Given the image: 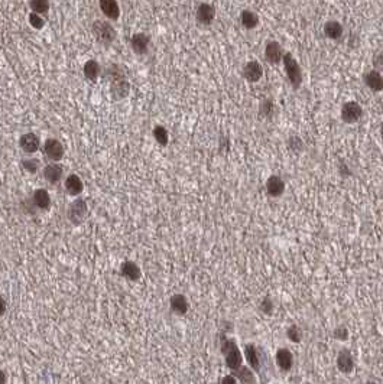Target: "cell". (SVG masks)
Returning <instances> with one entry per match:
<instances>
[{
	"label": "cell",
	"mask_w": 383,
	"mask_h": 384,
	"mask_svg": "<svg viewBox=\"0 0 383 384\" xmlns=\"http://www.w3.org/2000/svg\"><path fill=\"white\" fill-rule=\"evenodd\" d=\"M275 111V105H273V101L270 100H263L260 103V114L265 117H270Z\"/></svg>",
	"instance_id": "cell-36"
},
{
	"label": "cell",
	"mask_w": 383,
	"mask_h": 384,
	"mask_svg": "<svg viewBox=\"0 0 383 384\" xmlns=\"http://www.w3.org/2000/svg\"><path fill=\"white\" fill-rule=\"evenodd\" d=\"M259 309H260V312H262L263 315L273 314V311H275V303H273V301H272V298L265 296V298L262 299L260 305H259Z\"/></svg>",
	"instance_id": "cell-34"
},
{
	"label": "cell",
	"mask_w": 383,
	"mask_h": 384,
	"mask_svg": "<svg viewBox=\"0 0 383 384\" xmlns=\"http://www.w3.org/2000/svg\"><path fill=\"white\" fill-rule=\"evenodd\" d=\"M82 72H84V77L90 81H97V78L102 75V67L97 61L94 59H90L84 64V68H82Z\"/></svg>",
	"instance_id": "cell-25"
},
{
	"label": "cell",
	"mask_w": 383,
	"mask_h": 384,
	"mask_svg": "<svg viewBox=\"0 0 383 384\" xmlns=\"http://www.w3.org/2000/svg\"><path fill=\"white\" fill-rule=\"evenodd\" d=\"M240 22H242V26L244 29L252 31V29L257 28V25H259V15L253 11H250V9H244L240 13Z\"/></svg>",
	"instance_id": "cell-24"
},
{
	"label": "cell",
	"mask_w": 383,
	"mask_h": 384,
	"mask_svg": "<svg viewBox=\"0 0 383 384\" xmlns=\"http://www.w3.org/2000/svg\"><path fill=\"white\" fill-rule=\"evenodd\" d=\"M286 338L294 344H300L302 341V331L298 325H291L286 329Z\"/></svg>",
	"instance_id": "cell-32"
},
{
	"label": "cell",
	"mask_w": 383,
	"mask_h": 384,
	"mask_svg": "<svg viewBox=\"0 0 383 384\" xmlns=\"http://www.w3.org/2000/svg\"><path fill=\"white\" fill-rule=\"evenodd\" d=\"M169 309H171L172 314L178 315V316L185 315L189 309V303H188L185 295H182V293L172 295L171 299H169Z\"/></svg>",
	"instance_id": "cell-15"
},
{
	"label": "cell",
	"mask_w": 383,
	"mask_h": 384,
	"mask_svg": "<svg viewBox=\"0 0 383 384\" xmlns=\"http://www.w3.org/2000/svg\"><path fill=\"white\" fill-rule=\"evenodd\" d=\"M275 362L279 370L290 371L294 367V354L288 348H279L275 354Z\"/></svg>",
	"instance_id": "cell-17"
},
{
	"label": "cell",
	"mask_w": 383,
	"mask_h": 384,
	"mask_svg": "<svg viewBox=\"0 0 383 384\" xmlns=\"http://www.w3.org/2000/svg\"><path fill=\"white\" fill-rule=\"evenodd\" d=\"M220 351L224 355L226 365L232 370L233 372L237 371L239 368L243 367V352L240 351L237 342L233 338L223 335L220 339Z\"/></svg>",
	"instance_id": "cell-1"
},
{
	"label": "cell",
	"mask_w": 383,
	"mask_h": 384,
	"mask_svg": "<svg viewBox=\"0 0 383 384\" xmlns=\"http://www.w3.org/2000/svg\"><path fill=\"white\" fill-rule=\"evenodd\" d=\"M380 136H382V139H383V124H382V127H380Z\"/></svg>",
	"instance_id": "cell-44"
},
{
	"label": "cell",
	"mask_w": 383,
	"mask_h": 384,
	"mask_svg": "<svg viewBox=\"0 0 383 384\" xmlns=\"http://www.w3.org/2000/svg\"><path fill=\"white\" fill-rule=\"evenodd\" d=\"M21 166H22V169H24L25 172H28V174H31V175H35L36 172L39 171L41 163H39L38 159L28 158V159H24V161L21 162Z\"/></svg>",
	"instance_id": "cell-31"
},
{
	"label": "cell",
	"mask_w": 383,
	"mask_h": 384,
	"mask_svg": "<svg viewBox=\"0 0 383 384\" xmlns=\"http://www.w3.org/2000/svg\"><path fill=\"white\" fill-rule=\"evenodd\" d=\"M288 148H290L291 151H301L302 148H304V143H302L301 138H300V136H290V139H288Z\"/></svg>",
	"instance_id": "cell-37"
},
{
	"label": "cell",
	"mask_w": 383,
	"mask_h": 384,
	"mask_svg": "<svg viewBox=\"0 0 383 384\" xmlns=\"http://www.w3.org/2000/svg\"><path fill=\"white\" fill-rule=\"evenodd\" d=\"M382 316H383V309H382Z\"/></svg>",
	"instance_id": "cell-46"
},
{
	"label": "cell",
	"mask_w": 383,
	"mask_h": 384,
	"mask_svg": "<svg viewBox=\"0 0 383 384\" xmlns=\"http://www.w3.org/2000/svg\"><path fill=\"white\" fill-rule=\"evenodd\" d=\"M152 136H153V139L156 140L158 145H161L163 148L168 146V143H169V133H168V130L163 127V126H155L153 132H152Z\"/></svg>",
	"instance_id": "cell-29"
},
{
	"label": "cell",
	"mask_w": 383,
	"mask_h": 384,
	"mask_svg": "<svg viewBox=\"0 0 383 384\" xmlns=\"http://www.w3.org/2000/svg\"><path fill=\"white\" fill-rule=\"evenodd\" d=\"M8 383V374L5 372V370L0 368V384H6Z\"/></svg>",
	"instance_id": "cell-42"
},
{
	"label": "cell",
	"mask_w": 383,
	"mask_h": 384,
	"mask_svg": "<svg viewBox=\"0 0 383 384\" xmlns=\"http://www.w3.org/2000/svg\"><path fill=\"white\" fill-rule=\"evenodd\" d=\"M64 186H65V191L70 194L71 197H78V195H81L82 189H84V184H82L81 178L75 174H71L67 176Z\"/></svg>",
	"instance_id": "cell-19"
},
{
	"label": "cell",
	"mask_w": 383,
	"mask_h": 384,
	"mask_svg": "<svg viewBox=\"0 0 383 384\" xmlns=\"http://www.w3.org/2000/svg\"><path fill=\"white\" fill-rule=\"evenodd\" d=\"M32 202H34V205H35L38 210H49V207H51V197H49L47 189H42V188L36 189L35 192L32 194Z\"/></svg>",
	"instance_id": "cell-22"
},
{
	"label": "cell",
	"mask_w": 383,
	"mask_h": 384,
	"mask_svg": "<svg viewBox=\"0 0 383 384\" xmlns=\"http://www.w3.org/2000/svg\"><path fill=\"white\" fill-rule=\"evenodd\" d=\"M197 22L201 25H211L216 19V8L211 3H200L196 11Z\"/></svg>",
	"instance_id": "cell-12"
},
{
	"label": "cell",
	"mask_w": 383,
	"mask_h": 384,
	"mask_svg": "<svg viewBox=\"0 0 383 384\" xmlns=\"http://www.w3.org/2000/svg\"><path fill=\"white\" fill-rule=\"evenodd\" d=\"M304 384H313V383H310V381H307V383H304Z\"/></svg>",
	"instance_id": "cell-45"
},
{
	"label": "cell",
	"mask_w": 383,
	"mask_h": 384,
	"mask_svg": "<svg viewBox=\"0 0 383 384\" xmlns=\"http://www.w3.org/2000/svg\"><path fill=\"white\" fill-rule=\"evenodd\" d=\"M243 77L246 81L259 82L263 77V67L259 61H249L243 67Z\"/></svg>",
	"instance_id": "cell-10"
},
{
	"label": "cell",
	"mask_w": 383,
	"mask_h": 384,
	"mask_svg": "<svg viewBox=\"0 0 383 384\" xmlns=\"http://www.w3.org/2000/svg\"><path fill=\"white\" fill-rule=\"evenodd\" d=\"M283 55H285V52L278 41H267L266 45H265V59L269 64L278 65L283 59Z\"/></svg>",
	"instance_id": "cell-9"
},
{
	"label": "cell",
	"mask_w": 383,
	"mask_h": 384,
	"mask_svg": "<svg viewBox=\"0 0 383 384\" xmlns=\"http://www.w3.org/2000/svg\"><path fill=\"white\" fill-rule=\"evenodd\" d=\"M333 337H334V339H337V341L344 342V341H347L348 337H350V331H348V328L346 325H338L333 329Z\"/></svg>",
	"instance_id": "cell-33"
},
{
	"label": "cell",
	"mask_w": 383,
	"mask_h": 384,
	"mask_svg": "<svg viewBox=\"0 0 383 384\" xmlns=\"http://www.w3.org/2000/svg\"><path fill=\"white\" fill-rule=\"evenodd\" d=\"M220 384H239V381H237V378L233 374H227V375H224L221 378Z\"/></svg>",
	"instance_id": "cell-39"
},
{
	"label": "cell",
	"mask_w": 383,
	"mask_h": 384,
	"mask_svg": "<svg viewBox=\"0 0 383 384\" xmlns=\"http://www.w3.org/2000/svg\"><path fill=\"white\" fill-rule=\"evenodd\" d=\"M112 97L115 100H123L129 95V91H130V84H129L128 80H122V81L113 82L112 84Z\"/></svg>",
	"instance_id": "cell-26"
},
{
	"label": "cell",
	"mask_w": 383,
	"mask_h": 384,
	"mask_svg": "<svg viewBox=\"0 0 383 384\" xmlns=\"http://www.w3.org/2000/svg\"><path fill=\"white\" fill-rule=\"evenodd\" d=\"M364 384H377V383H376V381H373V380H367Z\"/></svg>",
	"instance_id": "cell-43"
},
{
	"label": "cell",
	"mask_w": 383,
	"mask_h": 384,
	"mask_svg": "<svg viewBox=\"0 0 383 384\" xmlns=\"http://www.w3.org/2000/svg\"><path fill=\"white\" fill-rule=\"evenodd\" d=\"M340 117H341V120L346 124H356L357 121H360V118L363 117V107L357 101L350 100V101L341 105Z\"/></svg>",
	"instance_id": "cell-4"
},
{
	"label": "cell",
	"mask_w": 383,
	"mask_h": 384,
	"mask_svg": "<svg viewBox=\"0 0 383 384\" xmlns=\"http://www.w3.org/2000/svg\"><path fill=\"white\" fill-rule=\"evenodd\" d=\"M91 31L95 39L103 45H110L116 39V29L113 28V25L105 21H94Z\"/></svg>",
	"instance_id": "cell-3"
},
{
	"label": "cell",
	"mask_w": 383,
	"mask_h": 384,
	"mask_svg": "<svg viewBox=\"0 0 383 384\" xmlns=\"http://www.w3.org/2000/svg\"><path fill=\"white\" fill-rule=\"evenodd\" d=\"M87 212H88V207H87V202L82 198L74 199L68 205V210H67V217L74 225H80L85 217H87Z\"/></svg>",
	"instance_id": "cell-5"
},
{
	"label": "cell",
	"mask_w": 383,
	"mask_h": 384,
	"mask_svg": "<svg viewBox=\"0 0 383 384\" xmlns=\"http://www.w3.org/2000/svg\"><path fill=\"white\" fill-rule=\"evenodd\" d=\"M19 146L25 153H35L41 148V139L35 133H25L19 139Z\"/></svg>",
	"instance_id": "cell-16"
},
{
	"label": "cell",
	"mask_w": 383,
	"mask_h": 384,
	"mask_svg": "<svg viewBox=\"0 0 383 384\" xmlns=\"http://www.w3.org/2000/svg\"><path fill=\"white\" fill-rule=\"evenodd\" d=\"M149 45H151V36L143 34V32L135 34L130 39V47L133 49V52L138 54V55L146 54L148 49H149Z\"/></svg>",
	"instance_id": "cell-14"
},
{
	"label": "cell",
	"mask_w": 383,
	"mask_h": 384,
	"mask_svg": "<svg viewBox=\"0 0 383 384\" xmlns=\"http://www.w3.org/2000/svg\"><path fill=\"white\" fill-rule=\"evenodd\" d=\"M243 358L247 362L249 368H252L255 372L260 371L262 368V360H260V354H259V349L256 347L255 344L249 342L246 344L243 348Z\"/></svg>",
	"instance_id": "cell-7"
},
{
	"label": "cell",
	"mask_w": 383,
	"mask_h": 384,
	"mask_svg": "<svg viewBox=\"0 0 383 384\" xmlns=\"http://www.w3.org/2000/svg\"><path fill=\"white\" fill-rule=\"evenodd\" d=\"M42 152L49 161H52V163H58V161L64 158L65 149L58 139H48L44 143Z\"/></svg>",
	"instance_id": "cell-6"
},
{
	"label": "cell",
	"mask_w": 383,
	"mask_h": 384,
	"mask_svg": "<svg viewBox=\"0 0 383 384\" xmlns=\"http://www.w3.org/2000/svg\"><path fill=\"white\" fill-rule=\"evenodd\" d=\"M323 31H324L325 38H328L331 41L340 39L343 36V34H344V28H343V25L340 24L338 21H328V22H325Z\"/></svg>",
	"instance_id": "cell-23"
},
{
	"label": "cell",
	"mask_w": 383,
	"mask_h": 384,
	"mask_svg": "<svg viewBox=\"0 0 383 384\" xmlns=\"http://www.w3.org/2000/svg\"><path fill=\"white\" fill-rule=\"evenodd\" d=\"M338 172H340L341 176H350V169H348V166L343 161L338 165Z\"/></svg>",
	"instance_id": "cell-40"
},
{
	"label": "cell",
	"mask_w": 383,
	"mask_h": 384,
	"mask_svg": "<svg viewBox=\"0 0 383 384\" xmlns=\"http://www.w3.org/2000/svg\"><path fill=\"white\" fill-rule=\"evenodd\" d=\"M363 82L364 85L371 90L373 93H380L383 91V75L376 70H370L364 72L363 75Z\"/></svg>",
	"instance_id": "cell-13"
},
{
	"label": "cell",
	"mask_w": 383,
	"mask_h": 384,
	"mask_svg": "<svg viewBox=\"0 0 383 384\" xmlns=\"http://www.w3.org/2000/svg\"><path fill=\"white\" fill-rule=\"evenodd\" d=\"M285 189H286V185H285V181L278 176V175H270L267 178L266 181V192L269 197L272 198H279L285 194Z\"/></svg>",
	"instance_id": "cell-11"
},
{
	"label": "cell",
	"mask_w": 383,
	"mask_h": 384,
	"mask_svg": "<svg viewBox=\"0 0 383 384\" xmlns=\"http://www.w3.org/2000/svg\"><path fill=\"white\" fill-rule=\"evenodd\" d=\"M105 75L106 78L112 82V84H113V82L122 81V80H126V72L123 70V67L119 65V64H112V65H109V67L106 68Z\"/></svg>",
	"instance_id": "cell-27"
},
{
	"label": "cell",
	"mask_w": 383,
	"mask_h": 384,
	"mask_svg": "<svg viewBox=\"0 0 383 384\" xmlns=\"http://www.w3.org/2000/svg\"><path fill=\"white\" fill-rule=\"evenodd\" d=\"M99 6H100L102 12H103V15H105L107 19L117 21L120 18V6L115 0H102L99 3Z\"/></svg>",
	"instance_id": "cell-20"
},
{
	"label": "cell",
	"mask_w": 383,
	"mask_h": 384,
	"mask_svg": "<svg viewBox=\"0 0 383 384\" xmlns=\"http://www.w3.org/2000/svg\"><path fill=\"white\" fill-rule=\"evenodd\" d=\"M49 6L51 3L48 0H31L29 2V8L32 13H36V15H44L49 11Z\"/></svg>",
	"instance_id": "cell-30"
},
{
	"label": "cell",
	"mask_w": 383,
	"mask_h": 384,
	"mask_svg": "<svg viewBox=\"0 0 383 384\" xmlns=\"http://www.w3.org/2000/svg\"><path fill=\"white\" fill-rule=\"evenodd\" d=\"M120 275L130 282H138L142 278V270L135 262L126 260L120 265Z\"/></svg>",
	"instance_id": "cell-18"
},
{
	"label": "cell",
	"mask_w": 383,
	"mask_h": 384,
	"mask_svg": "<svg viewBox=\"0 0 383 384\" xmlns=\"http://www.w3.org/2000/svg\"><path fill=\"white\" fill-rule=\"evenodd\" d=\"M28 21H29V25H31L34 29H42V28L45 26V21L42 19V16H41V15H36V13H29Z\"/></svg>",
	"instance_id": "cell-35"
},
{
	"label": "cell",
	"mask_w": 383,
	"mask_h": 384,
	"mask_svg": "<svg viewBox=\"0 0 383 384\" xmlns=\"http://www.w3.org/2000/svg\"><path fill=\"white\" fill-rule=\"evenodd\" d=\"M282 62H283L285 74H286V77H288V81H290V84L292 85V88L298 90V88L301 87L302 78H304L301 65L298 64V61L294 58L292 54H290V52H285Z\"/></svg>",
	"instance_id": "cell-2"
},
{
	"label": "cell",
	"mask_w": 383,
	"mask_h": 384,
	"mask_svg": "<svg viewBox=\"0 0 383 384\" xmlns=\"http://www.w3.org/2000/svg\"><path fill=\"white\" fill-rule=\"evenodd\" d=\"M6 309H8V303H6V299H5V298L0 295V318L6 314Z\"/></svg>",
	"instance_id": "cell-41"
},
{
	"label": "cell",
	"mask_w": 383,
	"mask_h": 384,
	"mask_svg": "<svg viewBox=\"0 0 383 384\" xmlns=\"http://www.w3.org/2000/svg\"><path fill=\"white\" fill-rule=\"evenodd\" d=\"M373 70H376V71H379L380 74L383 72V51H380V52H377L374 57H373Z\"/></svg>",
	"instance_id": "cell-38"
},
{
	"label": "cell",
	"mask_w": 383,
	"mask_h": 384,
	"mask_svg": "<svg viewBox=\"0 0 383 384\" xmlns=\"http://www.w3.org/2000/svg\"><path fill=\"white\" fill-rule=\"evenodd\" d=\"M336 365L338 371L341 374H350L354 370V358L351 351L347 348H343L338 351L336 358Z\"/></svg>",
	"instance_id": "cell-8"
},
{
	"label": "cell",
	"mask_w": 383,
	"mask_h": 384,
	"mask_svg": "<svg viewBox=\"0 0 383 384\" xmlns=\"http://www.w3.org/2000/svg\"><path fill=\"white\" fill-rule=\"evenodd\" d=\"M233 375L237 378V381L240 384H257L255 371L252 368L246 367V365H243L242 368H239L237 371L233 372Z\"/></svg>",
	"instance_id": "cell-28"
},
{
	"label": "cell",
	"mask_w": 383,
	"mask_h": 384,
	"mask_svg": "<svg viewBox=\"0 0 383 384\" xmlns=\"http://www.w3.org/2000/svg\"><path fill=\"white\" fill-rule=\"evenodd\" d=\"M64 175V168L59 163H49L44 169V178L49 184H57L62 179Z\"/></svg>",
	"instance_id": "cell-21"
}]
</instances>
